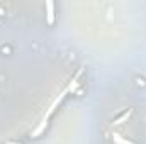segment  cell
Here are the masks:
<instances>
[{"instance_id":"4","label":"cell","mask_w":146,"mask_h":144,"mask_svg":"<svg viewBox=\"0 0 146 144\" xmlns=\"http://www.w3.org/2000/svg\"><path fill=\"white\" fill-rule=\"evenodd\" d=\"M48 120H49L48 117H42V120L39 122V126H37L36 129L33 131V134H31L33 137H39V136H41V134H42V132L46 131V127H48Z\"/></svg>"},{"instance_id":"3","label":"cell","mask_w":146,"mask_h":144,"mask_svg":"<svg viewBox=\"0 0 146 144\" xmlns=\"http://www.w3.org/2000/svg\"><path fill=\"white\" fill-rule=\"evenodd\" d=\"M82 73H83V66H80V68H78V71L75 73V76H73L72 80H70V85L65 88L66 92H75V88L78 87V78L82 76Z\"/></svg>"},{"instance_id":"2","label":"cell","mask_w":146,"mask_h":144,"mask_svg":"<svg viewBox=\"0 0 146 144\" xmlns=\"http://www.w3.org/2000/svg\"><path fill=\"white\" fill-rule=\"evenodd\" d=\"M66 93H68V92L65 90V92H61V93H60V95H58V97L54 98V102H53V104L49 105V108H48V112H46V115H44V117H48V119H49V115H51V114H53V112H54V110L58 108V105H60V104L63 102V98H65V95H66Z\"/></svg>"},{"instance_id":"8","label":"cell","mask_w":146,"mask_h":144,"mask_svg":"<svg viewBox=\"0 0 146 144\" xmlns=\"http://www.w3.org/2000/svg\"><path fill=\"white\" fill-rule=\"evenodd\" d=\"M0 15H5V10H3L2 7H0Z\"/></svg>"},{"instance_id":"6","label":"cell","mask_w":146,"mask_h":144,"mask_svg":"<svg viewBox=\"0 0 146 144\" xmlns=\"http://www.w3.org/2000/svg\"><path fill=\"white\" fill-rule=\"evenodd\" d=\"M112 141H114V144H134L133 141H129V139H126V137H122L119 134H114L112 136Z\"/></svg>"},{"instance_id":"1","label":"cell","mask_w":146,"mask_h":144,"mask_svg":"<svg viewBox=\"0 0 146 144\" xmlns=\"http://www.w3.org/2000/svg\"><path fill=\"white\" fill-rule=\"evenodd\" d=\"M46 22L48 26L54 24V2H46Z\"/></svg>"},{"instance_id":"5","label":"cell","mask_w":146,"mask_h":144,"mask_svg":"<svg viewBox=\"0 0 146 144\" xmlns=\"http://www.w3.org/2000/svg\"><path fill=\"white\" fill-rule=\"evenodd\" d=\"M131 114H133V110H131V108H127V110H124V112H122L121 115H117V117H115V119L112 120V124H114V126H119V124H122V122H126V120H127V119L131 117Z\"/></svg>"},{"instance_id":"7","label":"cell","mask_w":146,"mask_h":144,"mask_svg":"<svg viewBox=\"0 0 146 144\" xmlns=\"http://www.w3.org/2000/svg\"><path fill=\"white\" fill-rule=\"evenodd\" d=\"M5 144H21V143H17V141H7Z\"/></svg>"}]
</instances>
